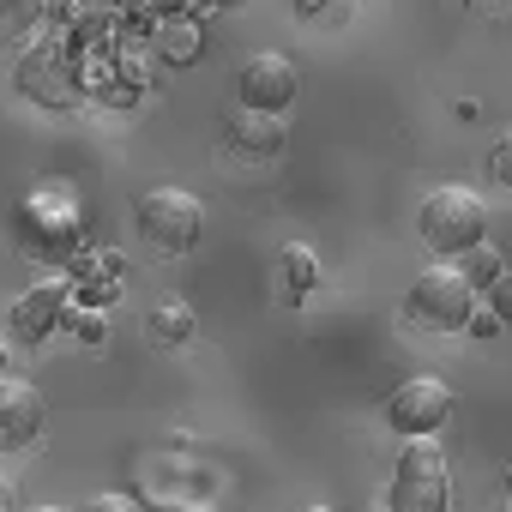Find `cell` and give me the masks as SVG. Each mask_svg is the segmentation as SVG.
<instances>
[{"label":"cell","instance_id":"cell-1","mask_svg":"<svg viewBox=\"0 0 512 512\" xmlns=\"http://www.w3.org/2000/svg\"><path fill=\"white\" fill-rule=\"evenodd\" d=\"M139 235L145 247L157 253V260H181V253H193V241L205 235V205L187 193V187H151L139 193Z\"/></svg>","mask_w":512,"mask_h":512},{"label":"cell","instance_id":"cell-2","mask_svg":"<svg viewBox=\"0 0 512 512\" xmlns=\"http://www.w3.org/2000/svg\"><path fill=\"white\" fill-rule=\"evenodd\" d=\"M422 241L434 253H470V247H482L488 241V205H482V193H470L458 181L434 187L422 199Z\"/></svg>","mask_w":512,"mask_h":512},{"label":"cell","instance_id":"cell-3","mask_svg":"<svg viewBox=\"0 0 512 512\" xmlns=\"http://www.w3.org/2000/svg\"><path fill=\"white\" fill-rule=\"evenodd\" d=\"M386 506L392 512H446L452 506V464H446V452L434 440H410L398 452Z\"/></svg>","mask_w":512,"mask_h":512},{"label":"cell","instance_id":"cell-4","mask_svg":"<svg viewBox=\"0 0 512 512\" xmlns=\"http://www.w3.org/2000/svg\"><path fill=\"white\" fill-rule=\"evenodd\" d=\"M476 314V290L458 266H428L416 272L410 284V320L416 326H434V332H464Z\"/></svg>","mask_w":512,"mask_h":512},{"label":"cell","instance_id":"cell-5","mask_svg":"<svg viewBox=\"0 0 512 512\" xmlns=\"http://www.w3.org/2000/svg\"><path fill=\"white\" fill-rule=\"evenodd\" d=\"M446 416H452V386L434 380V374H416V380H404V386L386 398V422H392V434H404V440H434V434L446 428Z\"/></svg>","mask_w":512,"mask_h":512},{"label":"cell","instance_id":"cell-6","mask_svg":"<svg viewBox=\"0 0 512 512\" xmlns=\"http://www.w3.org/2000/svg\"><path fill=\"white\" fill-rule=\"evenodd\" d=\"M296 91H302V79H296V67L284 61V55H253L247 67H241V103L253 109V115H278L284 121V109L296 103Z\"/></svg>","mask_w":512,"mask_h":512},{"label":"cell","instance_id":"cell-7","mask_svg":"<svg viewBox=\"0 0 512 512\" xmlns=\"http://www.w3.org/2000/svg\"><path fill=\"white\" fill-rule=\"evenodd\" d=\"M43 434V392L31 380L0 374V452H25Z\"/></svg>","mask_w":512,"mask_h":512},{"label":"cell","instance_id":"cell-8","mask_svg":"<svg viewBox=\"0 0 512 512\" xmlns=\"http://www.w3.org/2000/svg\"><path fill=\"white\" fill-rule=\"evenodd\" d=\"M19 91L31 97V103H43V109H67L73 103V67L49 49V43H37V49H25V61H19Z\"/></svg>","mask_w":512,"mask_h":512},{"label":"cell","instance_id":"cell-9","mask_svg":"<svg viewBox=\"0 0 512 512\" xmlns=\"http://www.w3.org/2000/svg\"><path fill=\"white\" fill-rule=\"evenodd\" d=\"M61 320H67V284H37V290L13 308V332H19L25 344H43Z\"/></svg>","mask_w":512,"mask_h":512},{"label":"cell","instance_id":"cell-10","mask_svg":"<svg viewBox=\"0 0 512 512\" xmlns=\"http://www.w3.org/2000/svg\"><path fill=\"white\" fill-rule=\"evenodd\" d=\"M223 133H229V145H241V157H272L284 145V121L278 115H253V109H235L223 121Z\"/></svg>","mask_w":512,"mask_h":512},{"label":"cell","instance_id":"cell-11","mask_svg":"<svg viewBox=\"0 0 512 512\" xmlns=\"http://www.w3.org/2000/svg\"><path fill=\"white\" fill-rule=\"evenodd\" d=\"M314 284H320V266H314V247L290 241V247H284V290H290V302H296V296H308Z\"/></svg>","mask_w":512,"mask_h":512},{"label":"cell","instance_id":"cell-12","mask_svg":"<svg viewBox=\"0 0 512 512\" xmlns=\"http://www.w3.org/2000/svg\"><path fill=\"white\" fill-rule=\"evenodd\" d=\"M151 332H157L169 350L187 344V338H193V308H187V302H163V308L151 314Z\"/></svg>","mask_w":512,"mask_h":512},{"label":"cell","instance_id":"cell-13","mask_svg":"<svg viewBox=\"0 0 512 512\" xmlns=\"http://www.w3.org/2000/svg\"><path fill=\"white\" fill-rule=\"evenodd\" d=\"M157 49H163V61H187V55H199V25L169 19V25H163V37H157Z\"/></svg>","mask_w":512,"mask_h":512},{"label":"cell","instance_id":"cell-14","mask_svg":"<svg viewBox=\"0 0 512 512\" xmlns=\"http://www.w3.org/2000/svg\"><path fill=\"white\" fill-rule=\"evenodd\" d=\"M458 272H464V278H470V290H476V284H494L506 266H500V253L482 241V247H470V253H464V266H458Z\"/></svg>","mask_w":512,"mask_h":512},{"label":"cell","instance_id":"cell-15","mask_svg":"<svg viewBox=\"0 0 512 512\" xmlns=\"http://www.w3.org/2000/svg\"><path fill=\"white\" fill-rule=\"evenodd\" d=\"M67 326H73L85 344H103V338H109V320H103V314H91V308H79V314L67 308Z\"/></svg>","mask_w":512,"mask_h":512},{"label":"cell","instance_id":"cell-16","mask_svg":"<svg viewBox=\"0 0 512 512\" xmlns=\"http://www.w3.org/2000/svg\"><path fill=\"white\" fill-rule=\"evenodd\" d=\"M488 314H494L500 326H512V272H500V278L488 284Z\"/></svg>","mask_w":512,"mask_h":512},{"label":"cell","instance_id":"cell-17","mask_svg":"<svg viewBox=\"0 0 512 512\" xmlns=\"http://www.w3.org/2000/svg\"><path fill=\"white\" fill-rule=\"evenodd\" d=\"M488 169H494V181H500V187H512V133H500V139H494Z\"/></svg>","mask_w":512,"mask_h":512},{"label":"cell","instance_id":"cell-18","mask_svg":"<svg viewBox=\"0 0 512 512\" xmlns=\"http://www.w3.org/2000/svg\"><path fill=\"white\" fill-rule=\"evenodd\" d=\"M85 512H145L133 494H115V488H103V494H91V506Z\"/></svg>","mask_w":512,"mask_h":512},{"label":"cell","instance_id":"cell-19","mask_svg":"<svg viewBox=\"0 0 512 512\" xmlns=\"http://www.w3.org/2000/svg\"><path fill=\"white\" fill-rule=\"evenodd\" d=\"M464 332H470V338H494V332H500V320H494V314H488V308H476V314H470V326H464Z\"/></svg>","mask_w":512,"mask_h":512},{"label":"cell","instance_id":"cell-20","mask_svg":"<svg viewBox=\"0 0 512 512\" xmlns=\"http://www.w3.org/2000/svg\"><path fill=\"white\" fill-rule=\"evenodd\" d=\"M157 512H211V506H199V500H163Z\"/></svg>","mask_w":512,"mask_h":512},{"label":"cell","instance_id":"cell-21","mask_svg":"<svg viewBox=\"0 0 512 512\" xmlns=\"http://www.w3.org/2000/svg\"><path fill=\"white\" fill-rule=\"evenodd\" d=\"M0 374H7V344H0Z\"/></svg>","mask_w":512,"mask_h":512},{"label":"cell","instance_id":"cell-22","mask_svg":"<svg viewBox=\"0 0 512 512\" xmlns=\"http://www.w3.org/2000/svg\"><path fill=\"white\" fill-rule=\"evenodd\" d=\"M37 512H61V506H37Z\"/></svg>","mask_w":512,"mask_h":512},{"label":"cell","instance_id":"cell-23","mask_svg":"<svg viewBox=\"0 0 512 512\" xmlns=\"http://www.w3.org/2000/svg\"><path fill=\"white\" fill-rule=\"evenodd\" d=\"M0 506H7V488H0Z\"/></svg>","mask_w":512,"mask_h":512},{"label":"cell","instance_id":"cell-24","mask_svg":"<svg viewBox=\"0 0 512 512\" xmlns=\"http://www.w3.org/2000/svg\"><path fill=\"white\" fill-rule=\"evenodd\" d=\"M500 512H512V500H506V506H500Z\"/></svg>","mask_w":512,"mask_h":512},{"label":"cell","instance_id":"cell-25","mask_svg":"<svg viewBox=\"0 0 512 512\" xmlns=\"http://www.w3.org/2000/svg\"><path fill=\"white\" fill-rule=\"evenodd\" d=\"M506 482H512V476H506Z\"/></svg>","mask_w":512,"mask_h":512}]
</instances>
